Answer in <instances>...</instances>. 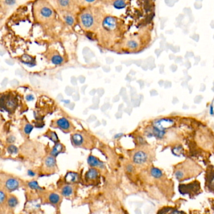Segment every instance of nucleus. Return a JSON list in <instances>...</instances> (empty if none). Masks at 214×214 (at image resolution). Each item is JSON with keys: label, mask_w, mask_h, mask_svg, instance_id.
<instances>
[{"label": "nucleus", "mask_w": 214, "mask_h": 214, "mask_svg": "<svg viewBox=\"0 0 214 214\" xmlns=\"http://www.w3.org/2000/svg\"><path fill=\"white\" fill-rule=\"evenodd\" d=\"M36 20L41 22H48L54 18V10L52 6L46 1L39 0L34 5Z\"/></svg>", "instance_id": "nucleus-1"}, {"label": "nucleus", "mask_w": 214, "mask_h": 214, "mask_svg": "<svg viewBox=\"0 0 214 214\" xmlns=\"http://www.w3.org/2000/svg\"><path fill=\"white\" fill-rule=\"evenodd\" d=\"M174 123L173 120L170 119H161L154 122L153 134L157 138H162L164 136L166 128L170 127Z\"/></svg>", "instance_id": "nucleus-2"}, {"label": "nucleus", "mask_w": 214, "mask_h": 214, "mask_svg": "<svg viewBox=\"0 0 214 214\" xmlns=\"http://www.w3.org/2000/svg\"><path fill=\"white\" fill-rule=\"evenodd\" d=\"M178 190L182 195H189L190 196L197 195L200 190V185L198 181H194L189 184H180Z\"/></svg>", "instance_id": "nucleus-3"}, {"label": "nucleus", "mask_w": 214, "mask_h": 214, "mask_svg": "<svg viewBox=\"0 0 214 214\" xmlns=\"http://www.w3.org/2000/svg\"><path fill=\"white\" fill-rule=\"evenodd\" d=\"M205 187L209 192L214 194V166H209L205 174Z\"/></svg>", "instance_id": "nucleus-4"}, {"label": "nucleus", "mask_w": 214, "mask_h": 214, "mask_svg": "<svg viewBox=\"0 0 214 214\" xmlns=\"http://www.w3.org/2000/svg\"><path fill=\"white\" fill-rule=\"evenodd\" d=\"M80 23L85 29H90L94 24V18L89 12L83 13L80 16Z\"/></svg>", "instance_id": "nucleus-5"}, {"label": "nucleus", "mask_w": 214, "mask_h": 214, "mask_svg": "<svg viewBox=\"0 0 214 214\" xmlns=\"http://www.w3.org/2000/svg\"><path fill=\"white\" fill-rule=\"evenodd\" d=\"M117 20L113 16H107L104 19L103 26L106 31H113L117 28Z\"/></svg>", "instance_id": "nucleus-6"}, {"label": "nucleus", "mask_w": 214, "mask_h": 214, "mask_svg": "<svg viewBox=\"0 0 214 214\" xmlns=\"http://www.w3.org/2000/svg\"><path fill=\"white\" fill-rule=\"evenodd\" d=\"M48 57L50 58L51 62L55 65L61 64L64 62V58L57 51H54L52 52H50V53L48 54Z\"/></svg>", "instance_id": "nucleus-7"}, {"label": "nucleus", "mask_w": 214, "mask_h": 214, "mask_svg": "<svg viewBox=\"0 0 214 214\" xmlns=\"http://www.w3.org/2000/svg\"><path fill=\"white\" fill-rule=\"evenodd\" d=\"M146 160V154L145 152L141 151H139L136 153L134 156H133V161L136 164H143L145 162Z\"/></svg>", "instance_id": "nucleus-8"}, {"label": "nucleus", "mask_w": 214, "mask_h": 214, "mask_svg": "<svg viewBox=\"0 0 214 214\" xmlns=\"http://www.w3.org/2000/svg\"><path fill=\"white\" fill-rule=\"evenodd\" d=\"M19 183L16 179L10 178L6 182V187L8 190H15L18 187Z\"/></svg>", "instance_id": "nucleus-9"}, {"label": "nucleus", "mask_w": 214, "mask_h": 214, "mask_svg": "<svg viewBox=\"0 0 214 214\" xmlns=\"http://www.w3.org/2000/svg\"><path fill=\"white\" fill-rule=\"evenodd\" d=\"M57 124L62 129H68L70 127V122L65 118L59 119L57 121Z\"/></svg>", "instance_id": "nucleus-10"}, {"label": "nucleus", "mask_w": 214, "mask_h": 214, "mask_svg": "<svg viewBox=\"0 0 214 214\" xmlns=\"http://www.w3.org/2000/svg\"><path fill=\"white\" fill-rule=\"evenodd\" d=\"M87 162L89 164V165L91 166H99L103 167V164L101 162L98 160L96 157H94L93 156H90L88 158V160H87Z\"/></svg>", "instance_id": "nucleus-11"}, {"label": "nucleus", "mask_w": 214, "mask_h": 214, "mask_svg": "<svg viewBox=\"0 0 214 214\" xmlns=\"http://www.w3.org/2000/svg\"><path fill=\"white\" fill-rule=\"evenodd\" d=\"M57 3L60 8L65 10L69 8L71 5L72 0H57Z\"/></svg>", "instance_id": "nucleus-12"}, {"label": "nucleus", "mask_w": 214, "mask_h": 214, "mask_svg": "<svg viewBox=\"0 0 214 214\" xmlns=\"http://www.w3.org/2000/svg\"><path fill=\"white\" fill-rule=\"evenodd\" d=\"M72 139L73 144L76 146H80V145H82L84 141L82 136L79 134H74L72 136Z\"/></svg>", "instance_id": "nucleus-13"}, {"label": "nucleus", "mask_w": 214, "mask_h": 214, "mask_svg": "<svg viewBox=\"0 0 214 214\" xmlns=\"http://www.w3.org/2000/svg\"><path fill=\"white\" fill-rule=\"evenodd\" d=\"M22 60L24 63V64H25L26 65H29L30 66V65L31 66L34 65L35 64V58L30 57V56H29V55L23 56L22 58Z\"/></svg>", "instance_id": "nucleus-14"}, {"label": "nucleus", "mask_w": 214, "mask_h": 214, "mask_svg": "<svg viewBox=\"0 0 214 214\" xmlns=\"http://www.w3.org/2000/svg\"><path fill=\"white\" fill-rule=\"evenodd\" d=\"M78 179V175L75 173L70 172L67 174L65 177L66 181L69 182V183H71V182H75Z\"/></svg>", "instance_id": "nucleus-15"}, {"label": "nucleus", "mask_w": 214, "mask_h": 214, "mask_svg": "<svg viewBox=\"0 0 214 214\" xmlns=\"http://www.w3.org/2000/svg\"><path fill=\"white\" fill-rule=\"evenodd\" d=\"M98 174L99 173H98L97 170L92 168V169H90L88 171H87V173H86V177L87 179L92 180V179H95L97 177Z\"/></svg>", "instance_id": "nucleus-16"}, {"label": "nucleus", "mask_w": 214, "mask_h": 214, "mask_svg": "<svg viewBox=\"0 0 214 214\" xmlns=\"http://www.w3.org/2000/svg\"><path fill=\"white\" fill-rule=\"evenodd\" d=\"M63 149V146L62 144L60 143H57L56 144L55 146H54V148L52 149V151L51 153L52 156H57L58 154L60 153Z\"/></svg>", "instance_id": "nucleus-17"}, {"label": "nucleus", "mask_w": 214, "mask_h": 214, "mask_svg": "<svg viewBox=\"0 0 214 214\" xmlns=\"http://www.w3.org/2000/svg\"><path fill=\"white\" fill-rule=\"evenodd\" d=\"M5 105L6 106V107L8 109H14L16 106V102L13 99H9L6 101Z\"/></svg>", "instance_id": "nucleus-18"}, {"label": "nucleus", "mask_w": 214, "mask_h": 214, "mask_svg": "<svg viewBox=\"0 0 214 214\" xmlns=\"http://www.w3.org/2000/svg\"><path fill=\"white\" fill-rule=\"evenodd\" d=\"M151 174L154 178H160L163 175L162 171L157 168H153L151 170Z\"/></svg>", "instance_id": "nucleus-19"}, {"label": "nucleus", "mask_w": 214, "mask_h": 214, "mask_svg": "<svg viewBox=\"0 0 214 214\" xmlns=\"http://www.w3.org/2000/svg\"><path fill=\"white\" fill-rule=\"evenodd\" d=\"M113 6L115 8L118 10H120L124 8L126 6V3L124 0H115Z\"/></svg>", "instance_id": "nucleus-20"}, {"label": "nucleus", "mask_w": 214, "mask_h": 214, "mask_svg": "<svg viewBox=\"0 0 214 214\" xmlns=\"http://www.w3.org/2000/svg\"><path fill=\"white\" fill-rule=\"evenodd\" d=\"M55 160L54 157L52 156H48V158H47L46 160H45V164H46V166L48 168H52L55 166Z\"/></svg>", "instance_id": "nucleus-21"}, {"label": "nucleus", "mask_w": 214, "mask_h": 214, "mask_svg": "<svg viewBox=\"0 0 214 214\" xmlns=\"http://www.w3.org/2000/svg\"><path fill=\"white\" fill-rule=\"evenodd\" d=\"M72 192H73V189L71 186H65V187H64L62 189V194L64 196H68L72 194Z\"/></svg>", "instance_id": "nucleus-22"}, {"label": "nucleus", "mask_w": 214, "mask_h": 214, "mask_svg": "<svg viewBox=\"0 0 214 214\" xmlns=\"http://www.w3.org/2000/svg\"><path fill=\"white\" fill-rule=\"evenodd\" d=\"M126 46L129 49H132L134 50L138 47V43L135 40H131L128 41L127 43H126Z\"/></svg>", "instance_id": "nucleus-23"}, {"label": "nucleus", "mask_w": 214, "mask_h": 214, "mask_svg": "<svg viewBox=\"0 0 214 214\" xmlns=\"http://www.w3.org/2000/svg\"><path fill=\"white\" fill-rule=\"evenodd\" d=\"M49 200L52 203H57L60 200V196L56 194H52L49 196Z\"/></svg>", "instance_id": "nucleus-24"}, {"label": "nucleus", "mask_w": 214, "mask_h": 214, "mask_svg": "<svg viewBox=\"0 0 214 214\" xmlns=\"http://www.w3.org/2000/svg\"><path fill=\"white\" fill-rule=\"evenodd\" d=\"M17 203H18V200H17V199L15 196H11V197L9 198L8 200V204L10 207H15L17 205Z\"/></svg>", "instance_id": "nucleus-25"}, {"label": "nucleus", "mask_w": 214, "mask_h": 214, "mask_svg": "<svg viewBox=\"0 0 214 214\" xmlns=\"http://www.w3.org/2000/svg\"><path fill=\"white\" fill-rule=\"evenodd\" d=\"M64 20L65 21V22L67 23L69 25H73V23H74V19H73V16L70 15H66L64 16Z\"/></svg>", "instance_id": "nucleus-26"}, {"label": "nucleus", "mask_w": 214, "mask_h": 214, "mask_svg": "<svg viewBox=\"0 0 214 214\" xmlns=\"http://www.w3.org/2000/svg\"><path fill=\"white\" fill-rule=\"evenodd\" d=\"M8 151L10 154H15L18 152V148L15 146L10 145L8 147Z\"/></svg>", "instance_id": "nucleus-27"}, {"label": "nucleus", "mask_w": 214, "mask_h": 214, "mask_svg": "<svg viewBox=\"0 0 214 214\" xmlns=\"http://www.w3.org/2000/svg\"><path fill=\"white\" fill-rule=\"evenodd\" d=\"M29 187L32 189H38V190H40V189H41L39 186H38V184L37 181H31L29 183Z\"/></svg>", "instance_id": "nucleus-28"}, {"label": "nucleus", "mask_w": 214, "mask_h": 214, "mask_svg": "<svg viewBox=\"0 0 214 214\" xmlns=\"http://www.w3.org/2000/svg\"><path fill=\"white\" fill-rule=\"evenodd\" d=\"M33 128V126L32 125L30 124H28L25 126V127H24V132L26 133V134L29 135L31 132V131H32Z\"/></svg>", "instance_id": "nucleus-29"}, {"label": "nucleus", "mask_w": 214, "mask_h": 214, "mask_svg": "<svg viewBox=\"0 0 214 214\" xmlns=\"http://www.w3.org/2000/svg\"><path fill=\"white\" fill-rule=\"evenodd\" d=\"M50 139L51 140H52L55 143H57L58 141V136L57 135V134H56L55 132H51L50 134Z\"/></svg>", "instance_id": "nucleus-30"}, {"label": "nucleus", "mask_w": 214, "mask_h": 214, "mask_svg": "<svg viewBox=\"0 0 214 214\" xmlns=\"http://www.w3.org/2000/svg\"><path fill=\"white\" fill-rule=\"evenodd\" d=\"M65 94H67V95L69 96H71L72 95V94L73 92V88H72V87L67 86L65 88Z\"/></svg>", "instance_id": "nucleus-31"}, {"label": "nucleus", "mask_w": 214, "mask_h": 214, "mask_svg": "<svg viewBox=\"0 0 214 214\" xmlns=\"http://www.w3.org/2000/svg\"><path fill=\"white\" fill-rule=\"evenodd\" d=\"M109 107H110V104L109 103H107L104 104L103 106H102L101 109L103 112H105V111H106L108 109H109Z\"/></svg>", "instance_id": "nucleus-32"}, {"label": "nucleus", "mask_w": 214, "mask_h": 214, "mask_svg": "<svg viewBox=\"0 0 214 214\" xmlns=\"http://www.w3.org/2000/svg\"><path fill=\"white\" fill-rule=\"evenodd\" d=\"M97 119V118L96 115H90V116L89 117V118L87 119V122H94Z\"/></svg>", "instance_id": "nucleus-33"}, {"label": "nucleus", "mask_w": 214, "mask_h": 214, "mask_svg": "<svg viewBox=\"0 0 214 214\" xmlns=\"http://www.w3.org/2000/svg\"><path fill=\"white\" fill-rule=\"evenodd\" d=\"M5 198H6V195L5 194V193L3 191L0 192V202H1V203H2L3 201L5 200Z\"/></svg>", "instance_id": "nucleus-34"}, {"label": "nucleus", "mask_w": 214, "mask_h": 214, "mask_svg": "<svg viewBox=\"0 0 214 214\" xmlns=\"http://www.w3.org/2000/svg\"><path fill=\"white\" fill-rule=\"evenodd\" d=\"M97 93L98 94V96H99V97H102L104 94V90L103 88L98 89L97 90Z\"/></svg>", "instance_id": "nucleus-35"}, {"label": "nucleus", "mask_w": 214, "mask_h": 214, "mask_svg": "<svg viewBox=\"0 0 214 214\" xmlns=\"http://www.w3.org/2000/svg\"><path fill=\"white\" fill-rule=\"evenodd\" d=\"M92 103L94 104H99V103H100V99L99 97L97 96H96V97H94L93 99H92Z\"/></svg>", "instance_id": "nucleus-36"}, {"label": "nucleus", "mask_w": 214, "mask_h": 214, "mask_svg": "<svg viewBox=\"0 0 214 214\" xmlns=\"http://www.w3.org/2000/svg\"><path fill=\"white\" fill-rule=\"evenodd\" d=\"M15 139H16V138L13 136H10V137H8V138H7V141H8L10 143H12L15 142Z\"/></svg>", "instance_id": "nucleus-37"}, {"label": "nucleus", "mask_w": 214, "mask_h": 214, "mask_svg": "<svg viewBox=\"0 0 214 214\" xmlns=\"http://www.w3.org/2000/svg\"><path fill=\"white\" fill-rule=\"evenodd\" d=\"M65 106L66 107H67L69 109L73 110V109H74V107H75V104H74V103H72L69 104L68 105H65Z\"/></svg>", "instance_id": "nucleus-38"}, {"label": "nucleus", "mask_w": 214, "mask_h": 214, "mask_svg": "<svg viewBox=\"0 0 214 214\" xmlns=\"http://www.w3.org/2000/svg\"><path fill=\"white\" fill-rule=\"evenodd\" d=\"M26 99L28 101H32L34 100V97L32 94H29L26 96Z\"/></svg>", "instance_id": "nucleus-39"}, {"label": "nucleus", "mask_w": 214, "mask_h": 214, "mask_svg": "<svg viewBox=\"0 0 214 214\" xmlns=\"http://www.w3.org/2000/svg\"><path fill=\"white\" fill-rule=\"evenodd\" d=\"M89 108L91 109H93V110L98 109H99V104H94L92 105H91V106L89 107Z\"/></svg>", "instance_id": "nucleus-40"}, {"label": "nucleus", "mask_w": 214, "mask_h": 214, "mask_svg": "<svg viewBox=\"0 0 214 214\" xmlns=\"http://www.w3.org/2000/svg\"><path fill=\"white\" fill-rule=\"evenodd\" d=\"M73 99L75 101H78L80 99V96L78 93L75 94L73 96Z\"/></svg>", "instance_id": "nucleus-41"}, {"label": "nucleus", "mask_w": 214, "mask_h": 214, "mask_svg": "<svg viewBox=\"0 0 214 214\" xmlns=\"http://www.w3.org/2000/svg\"><path fill=\"white\" fill-rule=\"evenodd\" d=\"M10 84H11L12 86H13V87H15V86H18L19 83H18V80H13L11 82H10Z\"/></svg>", "instance_id": "nucleus-42"}, {"label": "nucleus", "mask_w": 214, "mask_h": 214, "mask_svg": "<svg viewBox=\"0 0 214 214\" xmlns=\"http://www.w3.org/2000/svg\"><path fill=\"white\" fill-rule=\"evenodd\" d=\"M122 116V113L121 111H118V113L115 114V117L117 119H120Z\"/></svg>", "instance_id": "nucleus-43"}, {"label": "nucleus", "mask_w": 214, "mask_h": 214, "mask_svg": "<svg viewBox=\"0 0 214 214\" xmlns=\"http://www.w3.org/2000/svg\"><path fill=\"white\" fill-rule=\"evenodd\" d=\"M132 104L134 106H138L139 104V101L138 99H134L132 101Z\"/></svg>", "instance_id": "nucleus-44"}, {"label": "nucleus", "mask_w": 214, "mask_h": 214, "mask_svg": "<svg viewBox=\"0 0 214 214\" xmlns=\"http://www.w3.org/2000/svg\"><path fill=\"white\" fill-rule=\"evenodd\" d=\"M119 93H120V95H121V96H124V95H126V89H125L124 88H122V89H121V90H120V92H119Z\"/></svg>", "instance_id": "nucleus-45"}, {"label": "nucleus", "mask_w": 214, "mask_h": 214, "mask_svg": "<svg viewBox=\"0 0 214 214\" xmlns=\"http://www.w3.org/2000/svg\"><path fill=\"white\" fill-rule=\"evenodd\" d=\"M133 169H134V168H133V166L131 165V164H129V165L127 166V171L128 172H132Z\"/></svg>", "instance_id": "nucleus-46"}, {"label": "nucleus", "mask_w": 214, "mask_h": 214, "mask_svg": "<svg viewBox=\"0 0 214 214\" xmlns=\"http://www.w3.org/2000/svg\"><path fill=\"white\" fill-rule=\"evenodd\" d=\"M119 99H120V97H119V96H115L113 97V103H117V102H118L119 101Z\"/></svg>", "instance_id": "nucleus-47"}, {"label": "nucleus", "mask_w": 214, "mask_h": 214, "mask_svg": "<svg viewBox=\"0 0 214 214\" xmlns=\"http://www.w3.org/2000/svg\"><path fill=\"white\" fill-rule=\"evenodd\" d=\"M71 82H72L73 85H74V86L77 85V79H76V78L74 77H72Z\"/></svg>", "instance_id": "nucleus-48"}, {"label": "nucleus", "mask_w": 214, "mask_h": 214, "mask_svg": "<svg viewBox=\"0 0 214 214\" xmlns=\"http://www.w3.org/2000/svg\"><path fill=\"white\" fill-rule=\"evenodd\" d=\"M124 111H125L126 113H127V114H130L131 113V112H132V109H131V107H128V108H126V109L124 110Z\"/></svg>", "instance_id": "nucleus-49"}, {"label": "nucleus", "mask_w": 214, "mask_h": 214, "mask_svg": "<svg viewBox=\"0 0 214 214\" xmlns=\"http://www.w3.org/2000/svg\"><path fill=\"white\" fill-rule=\"evenodd\" d=\"M79 80L80 83H84V82H85L86 79L84 76H80L79 77Z\"/></svg>", "instance_id": "nucleus-50"}, {"label": "nucleus", "mask_w": 214, "mask_h": 214, "mask_svg": "<svg viewBox=\"0 0 214 214\" xmlns=\"http://www.w3.org/2000/svg\"><path fill=\"white\" fill-rule=\"evenodd\" d=\"M7 83H8V79H5L3 80V81L2 82V83H1V86H2L3 87L6 86L7 85Z\"/></svg>", "instance_id": "nucleus-51"}, {"label": "nucleus", "mask_w": 214, "mask_h": 214, "mask_svg": "<svg viewBox=\"0 0 214 214\" xmlns=\"http://www.w3.org/2000/svg\"><path fill=\"white\" fill-rule=\"evenodd\" d=\"M57 99L58 101H63V99H64V97H63V96L61 94H59L57 96Z\"/></svg>", "instance_id": "nucleus-52"}, {"label": "nucleus", "mask_w": 214, "mask_h": 214, "mask_svg": "<svg viewBox=\"0 0 214 214\" xmlns=\"http://www.w3.org/2000/svg\"><path fill=\"white\" fill-rule=\"evenodd\" d=\"M6 2L8 5H13L15 2V0H6Z\"/></svg>", "instance_id": "nucleus-53"}, {"label": "nucleus", "mask_w": 214, "mask_h": 214, "mask_svg": "<svg viewBox=\"0 0 214 214\" xmlns=\"http://www.w3.org/2000/svg\"><path fill=\"white\" fill-rule=\"evenodd\" d=\"M97 92V90H96V89H92V90H91L90 91V95H91V96H94V95H95V94Z\"/></svg>", "instance_id": "nucleus-54"}, {"label": "nucleus", "mask_w": 214, "mask_h": 214, "mask_svg": "<svg viewBox=\"0 0 214 214\" xmlns=\"http://www.w3.org/2000/svg\"><path fill=\"white\" fill-rule=\"evenodd\" d=\"M123 107H124V104H121L118 107V111H121L122 112V109H123Z\"/></svg>", "instance_id": "nucleus-55"}, {"label": "nucleus", "mask_w": 214, "mask_h": 214, "mask_svg": "<svg viewBox=\"0 0 214 214\" xmlns=\"http://www.w3.org/2000/svg\"><path fill=\"white\" fill-rule=\"evenodd\" d=\"M28 174H29V175H30V176H31V177H33V176H35V173L33 172V171L31 170H29V171H28Z\"/></svg>", "instance_id": "nucleus-56"}, {"label": "nucleus", "mask_w": 214, "mask_h": 214, "mask_svg": "<svg viewBox=\"0 0 214 214\" xmlns=\"http://www.w3.org/2000/svg\"><path fill=\"white\" fill-rule=\"evenodd\" d=\"M87 86H83V87H82V89H81V92H82V94H84V92H85V90H86V88H87Z\"/></svg>", "instance_id": "nucleus-57"}, {"label": "nucleus", "mask_w": 214, "mask_h": 214, "mask_svg": "<svg viewBox=\"0 0 214 214\" xmlns=\"http://www.w3.org/2000/svg\"><path fill=\"white\" fill-rule=\"evenodd\" d=\"M122 136V133H119V134H117L116 135L114 136V138H120V137H121Z\"/></svg>", "instance_id": "nucleus-58"}, {"label": "nucleus", "mask_w": 214, "mask_h": 214, "mask_svg": "<svg viewBox=\"0 0 214 214\" xmlns=\"http://www.w3.org/2000/svg\"><path fill=\"white\" fill-rule=\"evenodd\" d=\"M122 97H123V100H124V101L128 102V97L127 96L124 95V96H122Z\"/></svg>", "instance_id": "nucleus-59"}, {"label": "nucleus", "mask_w": 214, "mask_h": 214, "mask_svg": "<svg viewBox=\"0 0 214 214\" xmlns=\"http://www.w3.org/2000/svg\"><path fill=\"white\" fill-rule=\"evenodd\" d=\"M85 1L87 2V3H94V1H96V0H85Z\"/></svg>", "instance_id": "nucleus-60"}, {"label": "nucleus", "mask_w": 214, "mask_h": 214, "mask_svg": "<svg viewBox=\"0 0 214 214\" xmlns=\"http://www.w3.org/2000/svg\"><path fill=\"white\" fill-rule=\"evenodd\" d=\"M100 125H101V122L99 121H97L96 124L94 125V127H97V126H99Z\"/></svg>", "instance_id": "nucleus-61"}, {"label": "nucleus", "mask_w": 214, "mask_h": 214, "mask_svg": "<svg viewBox=\"0 0 214 214\" xmlns=\"http://www.w3.org/2000/svg\"><path fill=\"white\" fill-rule=\"evenodd\" d=\"M64 103H65V104H70V103H70V101H69V100H66V101H64Z\"/></svg>", "instance_id": "nucleus-62"}, {"label": "nucleus", "mask_w": 214, "mask_h": 214, "mask_svg": "<svg viewBox=\"0 0 214 214\" xmlns=\"http://www.w3.org/2000/svg\"><path fill=\"white\" fill-rule=\"evenodd\" d=\"M103 124L104 126H106V121L105 120H103Z\"/></svg>", "instance_id": "nucleus-63"}]
</instances>
